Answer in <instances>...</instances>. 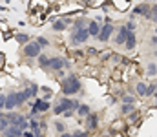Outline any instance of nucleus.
<instances>
[{
  "mask_svg": "<svg viewBox=\"0 0 157 137\" xmlns=\"http://www.w3.org/2000/svg\"><path fill=\"white\" fill-rule=\"evenodd\" d=\"M133 101H135V99L130 97V95H124V97H122V102H126V104H133Z\"/></svg>",
  "mask_w": 157,
  "mask_h": 137,
  "instance_id": "22",
  "label": "nucleus"
},
{
  "mask_svg": "<svg viewBox=\"0 0 157 137\" xmlns=\"http://www.w3.org/2000/svg\"><path fill=\"white\" fill-rule=\"evenodd\" d=\"M37 42H39L40 46H48V40H46L44 37H39V40H37Z\"/></svg>",
  "mask_w": 157,
  "mask_h": 137,
  "instance_id": "28",
  "label": "nucleus"
},
{
  "mask_svg": "<svg viewBox=\"0 0 157 137\" xmlns=\"http://www.w3.org/2000/svg\"><path fill=\"white\" fill-rule=\"evenodd\" d=\"M60 84H62V93L64 95H73V93L80 91V82H78L77 77H64Z\"/></svg>",
  "mask_w": 157,
  "mask_h": 137,
  "instance_id": "1",
  "label": "nucleus"
},
{
  "mask_svg": "<svg viewBox=\"0 0 157 137\" xmlns=\"http://www.w3.org/2000/svg\"><path fill=\"white\" fill-rule=\"evenodd\" d=\"M88 113H90V106H86V104H80V106H78V115H84V117H86Z\"/></svg>",
  "mask_w": 157,
  "mask_h": 137,
  "instance_id": "19",
  "label": "nucleus"
},
{
  "mask_svg": "<svg viewBox=\"0 0 157 137\" xmlns=\"http://www.w3.org/2000/svg\"><path fill=\"white\" fill-rule=\"evenodd\" d=\"M99 31H101V26L93 20V22H90V26H88V33H90V37H97L99 35Z\"/></svg>",
  "mask_w": 157,
  "mask_h": 137,
  "instance_id": "13",
  "label": "nucleus"
},
{
  "mask_svg": "<svg viewBox=\"0 0 157 137\" xmlns=\"http://www.w3.org/2000/svg\"><path fill=\"white\" fill-rule=\"evenodd\" d=\"M49 60H51V59H48L46 55H42V53L39 55V62H40L42 68H48V66H49Z\"/></svg>",
  "mask_w": 157,
  "mask_h": 137,
  "instance_id": "17",
  "label": "nucleus"
},
{
  "mask_svg": "<svg viewBox=\"0 0 157 137\" xmlns=\"http://www.w3.org/2000/svg\"><path fill=\"white\" fill-rule=\"evenodd\" d=\"M97 124H99V117H97V115L88 113V115H86V126H88V130H95V128H97Z\"/></svg>",
  "mask_w": 157,
  "mask_h": 137,
  "instance_id": "10",
  "label": "nucleus"
},
{
  "mask_svg": "<svg viewBox=\"0 0 157 137\" xmlns=\"http://www.w3.org/2000/svg\"><path fill=\"white\" fill-rule=\"evenodd\" d=\"M112 33H113V24H104V26L101 28V31H99L97 39H99L101 42H106V40H110Z\"/></svg>",
  "mask_w": 157,
  "mask_h": 137,
  "instance_id": "5",
  "label": "nucleus"
},
{
  "mask_svg": "<svg viewBox=\"0 0 157 137\" xmlns=\"http://www.w3.org/2000/svg\"><path fill=\"white\" fill-rule=\"evenodd\" d=\"M18 104H17V93H9V95H6V110H13V108H17Z\"/></svg>",
  "mask_w": 157,
  "mask_h": 137,
  "instance_id": "8",
  "label": "nucleus"
},
{
  "mask_svg": "<svg viewBox=\"0 0 157 137\" xmlns=\"http://www.w3.org/2000/svg\"><path fill=\"white\" fill-rule=\"evenodd\" d=\"M73 108H78L77 102H75V101H70V99H66V97H62L60 102L53 108V113H55V115H60V113H64V112H68V110H73Z\"/></svg>",
  "mask_w": 157,
  "mask_h": 137,
  "instance_id": "2",
  "label": "nucleus"
},
{
  "mask_svg": "<svg viewBox=\"0 0 157 137\" xmlns=\"http://www.w3.org/2000/svg\"><path fill=\"white\" fill-rule=\"evenodd\" d=\"M66 59H60V57H55V59H51L49 60V68H53V70H62V68H66Z\"/></svg>",
  "mask_w": 157,
  "mask_h": 137,
  "instance_id": "7",
  "label": "nucleus"
},
{
  "mask_svg": "<svg viewBox=\"0 0 157 137\" xmlns=\"http://www.w3.org/2000/svg\"><path fill=\"white\" fill-rule=\"evenodd\" d=\"M152 42H154V44H157V37H154V39H152Z\"/></svg>",
  "mask_w": 157,
  "mask_h": 137,
  "instance_id": "32",
  "label": "nucleus"
},
{
  "mask_svg": "<svg viewBox=\"0 0 157 137\" xmlns=\"http://www.w3.org/2000/svg\"><path fill=\"white\" fill-rule=\"evenodd\" d=\"M135 13H137V15H144V17H148V18H150V7H148L146 4L137 6V7H135Z\"/></svg>",
  "mask_w": 157,
  "mask_h": 137,
  "instance_id": "14",
  "label": "nucleus"
},
{
  "mask_svg": "<svg viewBox=\"0 0 157 137\" xmlns=\"http://www.w3.org/2000/svg\"><path fill=\"white\" fill-rule=\"evenodd\" d=\"M135 33L133 31H128V35H126V40H124V46H126V49H133L135 48Z\"/></svg>",
  "mask_w": 157,
  "mask_h": 137,
  "instance_id": "11",
  "label": "nucleus"
},
{
  "mask_svg": "<svg viewBox=\"0 0 157 137\" xmlns=\"http://www.w3.org/2000/svg\"><path fill=\"white\" fill-rule=\"evenodd\" d=\"M154 90H155V86H148V88H146V95H152Z\"/></svg>",
  "mask_w": 157,
  "mask_h": 137,
  "instance_id": "29",
  "label": "nucleus"
},
{
  "mask_svg": "<svg viewBox=\"0 0 157 137\" xmlns=\"http://www.w3.org/2000/svg\"><path fill=\"white\" fill-rule=\"evenodd\" d=\"M126 29H128V31H133V29H135V24H133V22H128V24H126Z\"/></svg>",
  "mask_w": 157,
  "mask_h": 137,
  "instance_id": "26",
  "label": "nucleus"
},
{
  "mask_svg": "<svg viewBox=\"0 0 157 137\" xmlns=\"http://www.w3.org/2000/svg\"><path fill=\"white\" fill-rule=\"evenodd\" d=\"M137 93H139L141 97L146 95V84H144V82H139V84H137Z\"/></svg>",
  "mask_w": 157,
  "mask_h": 137,
  "instance_id": "18",
  "label": "nucleus"
},
{
  "mask_svg": "<svg viewBox=\"0 0 157 137\" xmlns=\"http://www.w3.org/2000/svg\"><path fill=\"white\" fill-rule=\"evenodd\" d=\"M122 112H124V113H130V112H133V104H126V102H124V106H122Z\"/></svg>",
  "mask_w": 157,
  "mask_h": 137,
  "instance_id": "20",
  "label": "nucleus"
},
{
  "mask_svg": "<svg viewBox=\"0 0 157 137\" xmlns=\"http://www.w3.org/2000/svg\"><path fill=\"white\" fill-rule=\"evenodd\" d=\"M48 110H49V104L46 101H42V99H37L33 108H31V115H37L39 112H48Z\"/></svg>",
  "mask_w": 157,
  "mask_h": 137,
  "instance_id": "6",
  "label": "nucleus"
},
{
  "mask_svg": "<svg viewBox=\"0 0 157 137\" xmlns=\"http://www.w3.org/2000/svg\"><path fill=\"white\" fill-rule=\"evenodd\" d=\"M60 137H73V135H71V134H66V132H62V135H60Z\"/></svg>",
  "mask_w": 157,
  "mask_h": 137,
  "instance_id": "31",
  "label": "nucleus"
},
{
  "mask_svg": "<svg viewBox=\"0 0 157 137\" xmlns=\"http://www.w3.org/2000/svg\"><path fill=\"white\" fill-rule=\"evenodd\" d=\"M157 73V66L155 64H150V66H148V75H155Z\"/></svg>",
  "mask_w": 157,
  "mask_h": 137,
  "instance_id": "21",
  "label": "nucleus"
},
{
  "mask_svg": "<svg viewBox=\"0 0 157 137\" xmlns=\"http://www.w3.org/2000/svg\"><path fill=\"white\" fill-rule=\"evenodd\" d=\"M88 37H90L88 29H84V28H78V29H75V33L71 35V44H73V46L84 44V42L88 40Z\"/></svg>",
  "mask_w": 157,
  "mask_h": 137,
  "instance_id": "3",
  "label": "nucleus"
},
{
  "mask_svg": "<svg viewBox=\"0 0 157 137\" xmlns=\"http://www.w3.org/2000/svg\"><path fill=\"white\" fill-rule=\"evenodd\" d=\"M24 55L33 59V57H39L40 55V44L39 42H28L26 48H24Z\"/></svg>",
  "mask_w": 157,
  "mask_h": 137,
  "instance_id": "4",
  "label": "nucleus"
},
{
  "mask_svg": "<svg viewBox=\"0 0 157 137\" xmlns=\"http://www.w3.org/2000/svg\"><path fill=\"white\" fill-rule=\"evenodd\" d=\"M7 126H9V119H7V113H4L0 115V132H6Z\"/></svg>",
  "mask_w": 157,
  "mask_h": 137,
  "instance_id": "15",
  "label": "nucleus"
},
{
  "mask_svg": "<svg viewBox=\"0 0 157 137\" xmlns=\"http://www.w3.org/2000/svg\"><path fill=\"white\" fill-rule=\"evenodd\" d=\"M155 90H157V84H155Z\"/></svg>",
  "mask_w": 157,
  "mask_h": 137,
  "instance_id": "33",
  "label": "nucleus"
},
{
  "mask_svg": "<svg viewBox=\"0 0 157 137\" xmlns=\"http://www.w3.org/2000/svg\"><path fill=\"white\" fill-rule=\"evenodd\" d=\"M73 137H88V134H82V132H75V134H71Z\"/></svg>",
  "mask_w": 157,
  "mask_h": 137,
  "instance_id": "30",
  "label": "nucleus"
},
{
  "mask_svg": "<svg viewBox=\"0 0 157 137\" xmlns=\"http://www.w3.org/2000/svg\"><path fill=\"white\" fill-rule=\"evenodd\" d=\"M150 18L157 20V6H154V7H152V11H150Z\"/></svg>",
  "mask_w": 157,
  "mask_h": 137,
  "instance_id": "24",
  "label": "nucleus"
},
{
  "mask_svg": "<svg viewBox=\"0 0 157 137\" xmlns=\"http://www.w3.org/2000/svg\"><path fill=\"white\" fill-rule=\"evenodd\" d=\"M20 44H28V40H29V35H26V33H17V37H15Z\"/></svg>",
  "mask_w": 157,
  "mask_h": 137,
  "instance_id": "16",
  "label": "nucleus"
},
{
  "mask_svg": "<svg viewBox=\"0 0 157 137\" xmlns=\"http://www.w3.org/2000/svg\"><path fill=\"white\" fill-rule=\"evenodd\" d=\"M126 35H128V29H126V26H122L121 29H119L117 37H115V44H124V40H126Z\"/></svg>",
  "mask_w": 157,
  "mask_h": 137,
  "instance_id": "12",
  "label": "nucleus"
},
{
  "mask_svg": "<svg viewBox=\"0 0 157 137\" xmlns=\"http://www.w3.org/2000/svg\"><path fill=\"white\" fill-rule=\"evenodd\" d=\"M70 24H71L70 18H60V20H57V22L53 24V31H64Z\"/></svg>",
  "mask_w": 157,
  "mask_h": 137,
  "instance_id": "9",
  "label": "nucleus"
},
{
  "mask_svg": "<svg viewBox=\"0 0 157 137\" xmlns=\"http://www.w3.org/2000/svg\"><path fill=\"white\" fill-rule=\"evenodd\" d=\"M82 26H84V18H78V20H75V24H73V28H75V29L82 28Z\"/></svg>",
  "mask_w": 157,
  "mask_h": 137,
  "instance_id": "23",
  "label": "nucleus"
},
{
  "mask_svg": "<svg viewBox=\"0 0 157 137\" xmlns=\"http://www.w3.org/2000/svg\"><path fill=\"white\" fill-rule=\"evenodd\" d=\"M4 106H6V95L0 93V108H4Z\"/></svg>",
  "mask_w": 157,
  "mask_h": 137,
  "instance_id": "27",
  "label": "nucleus"
},
{
  "mask_svg": "<svg viewBox=\"0 0 157 137\" xmlns=\"http://www.w3.org/2000/svg\"><path fill=\"white\" fill-rule=\"evenodd\" d=\"M55 128H57V132H60V134L64 132V124H62V123H55Z\"/></svg>",
  "mask_w": 157,
  "mask_h": 137,
  "instance_id": "25",
  "label": "nucleus"
}]
</instances>
